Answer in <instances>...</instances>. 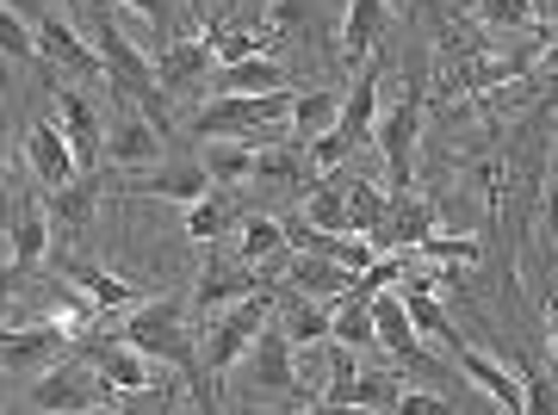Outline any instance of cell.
<instances>
[{
    "label": "cell",
    "instance_id": "cell-45",
    "mask_svg": "<svg viewBox=\"0 0 558 415\" xmlns=\"http://www.w3.org/2000/svg\"><path fill=\"white\" fill-rule=\"evenodd\" d=\"M539 310H546V335H553V366H558V292H546V304H539Z\"/></svg>",
    "mask_w": 558,
    "mask_h": 415
},
{
    "label": "cell",
    "instance_id": "cell-40",
    "mask_svg": "<svg viewBox=\"0 0 558 415\" xmlns=\"http://www.w3.org/2000/svg\"><path fill=\"white\" fill-rule=\"evenodd\" d=\"M32 279H38V267H20V260H0V322L13 317V297L32 292Z\"/></svg>",
    "mask_w": 558,
    "mask_h": 415
},
{
    "label": "cell",
    "instance_id": "cell-5",
    "mask_svg": "<svg viewBox=\"0 0 558 415\" xmlns=\"http://www.w3.org/2000/svg\"><path fill=\"white\" fill-rule=\"evenodd\" d=\"M94 403H112V385H106V378L94 373L75 347H69L50 373H38L25 410H38V415H81V410H94Z\"/></svg>",
    "mask_w": 558,
    "mask_h": 415
},
{
    "label": "cell",
    "instance_id": "cell-12",
    "mask_svg": "<svg viewBox=\"0 0 558 415\" xmlns=\"http://www.w3.org/2000/svg\"><path fill=\"white\" fill-rule=\"evenodd\" d=\"M403 310H410V322H416V335L422 341H435V347H447V354H465V347H472V341L459 335V322L447 317V310H440V297H435V279H403Z\"/></svg>",
    "mask_w": 558,
    "mask_h": 415
},
{
    "label": "cell",
    "instance_id": "cell-22",
    "mask_svg": "<svg viewBox=\"0 0 558 415\" xmlns=\"http://www.w3.org/2000/svg\"><path fill=\"white\" fill-rule=\"evenodd\" d=\"M106 156L124 161V168H156L161 161V131L149 119H137V112H124V119L106 131Z\"/></svg>",
    "mask_w": 558,
    "mask_h": 415
},
{
    "label": "cell",
    "instance_id": "cell-27",
    "mask_svg": "<svg viewBox=\"0 0 558 415\" xmlns=\"http://www.w3.org/2000/svg\"><path fill=\"white\" fill-rule=\"evenodd\" d=\"M311 230H329V236H354L348 230V180L341 174H323L311 193H304V211H299Z\"/></svg>",
    "mask_w": 558,
    "mask_h": 415
},
{
    "label": "cell",
    "instance_id": "cell-29",
    "mask_svg": "<svg viewBox=\"0 0 558 415\" xmlns=\"http://www.w3.org/2000/svg\"><path fill=\"white\" fill-rule=\"evenodd\" d=\"M329 304H317V297H299V292H286V310H279V329H286V341L292 347H323L329 341Z\"/></svg>",
    "mask_w": 558,
    "mask_h": 415
},
{
    "label": "cell",
    "instance_id": "cell-23",
    "mask_svg": "<svg viewBox=\"0 0 558 415\" xmlns=\"http://www.w3.org/2000/svg\"><path fill=\"white\" fill-rule=\"evenodd\" d=\"M205 69H218V57H211V44H205V38H168V50L156 57V81L168 87V94L193 87Z\"/></svg>",
    "mask_w": 558,
    "mask_h": 415
},
{
    "label": "cell",
    "instance_id": "cell-46",
    "mask_svg": "<svg viewBox=\"0 0 558 415\" xmlns=\"http://www.w3.org/2000/svg\"><path fill=\"white\" fill-rule=\"evenodd\" d=\"M534 20H553L558 25V0H534Z\"/></svg>",
    "mask_w": 558,
    "mask_h": 415
},
{
    "label": "cell",
    "instance_id": "cell-34",
    "mask_svg": "<svg viewBox=\"0 0 558 415\" xmlns=\"http://www.w3.org/2000/svg\"><path fill=\"white\" fill-rule=\"evenodd\" d=\"M274 255H292V248H286V223L279 218H248L242 223V242H236V260L255 267V260H274Z\"/></svg>",
    "mask_w": 558,
    "mask_h": 415
},
{
    "label": "cell",
    "instance_id": "cell-9",
    "mask_svg": "<svg viewBox=\"0 0 558 415\" xmlns=\"http://www.w3.org/2000/svg\"><path fill=\"white\" fill-rule=\"evenodd\" d=\"M124 193L131 198H168V205H199L211 193V174H205V161H156V168H143V174L124 180Z\"/></svg>",
    "mask_w": 558,
    "mask_h": 415
},
{
    "label": "cell",
    "instance_id": "cell-7",
    "mask_svg": "<svg viewBox=\"0 0 558 415\" xmlns=\"http://www.w3.org/2000/svg\"><path fill=\"white\" fill-rule=\"evenodd\" d=\"M422 87H410V94L385 112L379 124H373V143H379L385 168H391V193H410V174H416V137H422Z\"/></svg>",
    "mask_w": 558,
    "mask_h": 415
},
{
    "label": "cell",
    "instance_id": "cell-13",
    "mask_svg": "<svg viewBox=\"0 0 558 415\" xmlns=\"http://www.w3.org/2000/svg\"><path fill=\"white\" fill-rule=\"evenodd\" d=\"M373 335H379V347L398 366H422L428 359V341L416 335V322H410V310H403V297L385 285V292H373Z\"/></svg>",
    "mask_w": 558,
    "mask_h": 415
},
{
    "label": "cell",
    "instance_id": "cell-24",
    "mask_svg": "<svg viewBox=\"0 0 558 415\" xmlns=\"http://www.w3.org/2000/svg\"><path fill=\"white\" fill-rule=\"evenodd\" d=\"M385 13H391V0H348V20H341V62H366L373 57V44L385 32Z\"/></svg>",
    "mask_w": 558,
    "mask_h": 415
},
{
    "label": "cell",
    "instance_id": "cell-10",
    "mask_svg": "<svg viewBox=\"0 0 558 415\" xmlns=\"http://www.w3.org/2000/svg\"><path fill=\"white\" fill-rule=\"evenodd\" d=\"M260 292H274L267 279L248 267V260L236 255H223V260H205V273H199V292H193V310H223V304H242V297H260Z\"/></svg>",
    "mask_w": 558,
    "mask_h": 415
},
{
    "label": "cell",
    "instance_id": "cell-33",
    "mask_svg": "<svg viewBox=\"0 0 558 415\" xmlns=\"http://www.w3.org/2000/svg\"><path fill=\"white\" fill-rule=\"evenodd\" d=\"M286 87V69L274 57H248V62H230L218 81V94H279Z\"/></svg>",
    "mask_w": 558,
    "mask_h": 415
},
{
    "label": "cell",
    "instance_id": "cell-19",
    "mask_svg": "<svg viewBox=\"0 0 558 415\" xmlns=\"http://www.w3.org/2000/svg\"><path fill=\"white\" fill-rule=\"evenodd\" d=\"M100 193H106V174H100V168H94V174H75L69 186H57V193L44 198L50 230H87V223H94V211H100Z\"/></svg>",
    "mask_w": 558,
    "mask_h": 415
},
{
    "label": "cell",
    "instance_id": "cell-16",
    "mask_svg": "<svg viewBox=\"0 0 558 415\" xmlns=\"http://www.w3.org/2000/svg\"><path fill=\"white\" fill-rule=\"evenodd\" d=\"M32 38H38V62H44V69H81V75H106L100 57H94V44H81L75 32H69V20H62V13H38V20H32Z\"/></svg>",
    "mask_w": 558,
    "mask_h": 415
},
{
    "label": "cell",
    "instance_id": "cell-18",
    "mask_svg": "<svg viewBox=\"0 0 558 415\" xmlns=\"http://www.w3.org/2000/svg\"><path fill=\"white\" fill-rule=\"evenodd\" d=\"M354 279L341 260H323V255H286V292L299 297H317V304H336V297L354 292Z\"/></svg>",
    "mask_w": 558,
    "mask_h": 415
},
{
    "label": "cell",
    "instance_id": "cell-42",
    "mask_svg": "<svg viewBox=\"0 0 558 415\" xmlns=\"http://www.w3.org/2000/svg\"><path fill=\"white\" fill-rule=\"evenodd\" d=\"M391 415H453V403H447L440 391H410V385H403Z\"/></svg>",
    "mask_w": 558,
    "mask_h": 415
},
{
    "label": "cell",
    "instance_id": "cell-38",
    "mask_svg": "<svg viewBox=\"0 0 558 415\" xmlns=\"http://www.w3.org/2000/svg\"><path fill=\"white\" fill-rule=\"evenodd\" d=\"M0 57L7 62H38V38H32V25H25L13 7H0Z\"/></svg>",
    "mask_w": 558,
    "mask_h": 415
},
{
    "label": "cell",
    "instance_id": "cell-14",
    "mask_svg": "<svg viewBox=\"0 0 558 415\" xmlns=\"http://www.w3.org/2000/svg\"><path fill=\"white\" fill-rule=\"evenodd\" d=\"M69 347H75V354L87 359V366H94L112 391H143V385H156V378H149V359H143L137 347H124L119 335H112V341L81 335V341H69Z\"/></svg>",
    "mask_w": 558,
    "mask_h": 415
},
{
    "label": "cell",
    "instance_id": "cell-30",
    "mask_svg": "<svg viewBox=\"0 0 558 415\" xmlns=\"http://www.w3.org/2000/svg\"><path fill=\"white\" fill-rule=\"evenodd\" d=\"M527 69H534V57H472L453 75V87L459 94H490V87H502V81H521Z\"/></svg>",
    "mask_w": 558,
    "mask_h": 415
},
{
    "label": "cell",
    "instance_id": "cell-17",
    "mask_svg": "<svg viewBox=\"0 0 558 415\" xmlns=\"http://www.w3.org/2000/svg\"><path fill=\"white\" fill-rule=\"evenodd\" d=\"M25 161H32V174L57 193V186H69V180L81 174L75 168V149H69V137H62L57 119H38L32 131H25Z\"/></svg>",
    "mask_w": 558,
    "mask_h": 415
},
{
    "label": "cell",
    "instance_id": "cell-4",
    "mask_svg": "<svg viewBox=\"0 0 558 415\" xmlns=\"http://www.w3.org/2000/svg\"><path fill=\"white\" fill-rule=\"evenodd\" d=\"M292 99H299L292 87H279V94H218L186 119V131L199 143H218V137H230V131H255V124L292 119Z\"/></svg>",
    "mask_w": 558,
    "mask_h": 415
},
{
    "label": "cell",
    "instance_id": "cell-6",
    "mask_svg": "<svg viewBox=\"0 0 558 415\" xmlns=\"http://www.w3.org/2000/svg\"><path fill=\"white\" fill-rule=\"evenodd\" d=\"M274 297H279V285H274V292H260V297H242V304H230V317L211 322V335H205V347H199V366H205V373L223 378L230 366H242V354H248V347H255V335L267 329Z\"/></svg>",
    "mask_w": 558,
    "mask_h": 415
},
{
    "label": "cell",
    "instance_id": "cell-36",
    "mask_svg": "<svg viewBox=\"0 0 558 415\" xmlns=\"http://www.w3.org/2000/svg\"><path fill=\"white\" fill-rule=\"evenodd\" d=\"M205 174H211V180H223V186H230V180H248V174H255V149H242V143H211V149H205Z\"/></svg>",
    "mask_w": 558,
    "mask_h": 415
},
{
    "label": "cell",
    "instance_id": "cell-47",
    "mask_svg": "<svg viewBox=\"0 0 558 415\" xmlns=\"http://www.w3.org/2000/svg\"><path fill=\"white\" fill-rule=\"evenodd\" d=\"M81 415H119V410H112V403H94V410H81Z\"/></svg>",
    "mask_w": 558,
    "mask_h": 415
},
{
    "label": "cell",
    "instance_id": "cell-31",
    "mask_svg": "<svg viewBox=\"0 0 558 415\" xmlns=\"http://www.w3.org/2000/svg\"><path fill=\"white\" fill-rule=\"evenodd\" d=\"M336 112H341V94H329V87H317V94H299L292 99V137L299 143H317L323 131H336Z\"/></svg>",
    "mask_w": 558,
    "mask_h": 415
},
{
    "label": "cell",
    "instance_id": "cell-32",
    "mask_svg": "<svg viewBox=\"0 0 558 415\" xmlns=\"http://www.w3.org/2000/svg\"><path fill=\"white\" fill-rule=\"evenodd\" d=\"M180 403H193L186 385H143V391H112L119 415H186Z\"/></svg>",
    "mask_w": 558,
    "mask_h": 415
},
{
    "label": "cell",
    "instance_id": "cell-3",
    "mask_svg": "<svg viewBox=\"0 0 558 415\" xmlns=\"http://www.w3.org/2000/svg\"><path fill=\"white\" fill-rule=\"evenodd\" d=\"M373 124H379V62H360L354 87L341 94L336 131H323L311 143V168L317 174H341V161H354L366 143H373Z\"/></svg>",
    "mask_w": 558,
    "mask_h": 415
},
{
    "label": "cell",
    "instance_id": "cell-25",
    "mask_svg": "<svg viewBox=\"0 0 558 415\" xmlns=\"http://www.w3.org/2000/svg\"><path fill=\"white\" fill-rule=\"evenodd\" d=\"M7 236H13V255L20 267H44V255H50V211L44 205H32V198H20L13 205V218H7Z\"/></svg>",
    "mask_w": 558,
    "mask_h": 415
},
{
    "label": "cell",
    "instance_id": "cell-8",
    "mask_svg": "<svg viewBox=\"0 0 558 415\" xmlns=\"http://www.w3.org/2000/svg\"><path fill=\"white\" fill-rule=\"evenodd\" d=\"M50 106H57V124H62V137H69V149H75L81 174L106 168V124H100V112H94L75 87H57V81H50Z\"/></svg>",
    "mask_w": 558,
    "mask_h": 415
},
{
    "label": "cell",
    "instance_id": "cell-44",
    "mask_svg": "<svg viewBox=\"0 0 558 415\" xmlns=\"http://www.w3.org/2000/svg\"><path fill=\"white\" fill-rule=\"evenodd\" d=\"M236 415H267V410H236ZM299 415H366V410H341V403H311Z\"/></svg>",
    "mask_w": 558,
    "mask_h": 415
},
{
    "label": "cell",
    "instance_id": "cell-39",
    "mask_svg": "<svg viewBox=\"0 0 558 415\" xmlns=\"http://www.w3.org/2000/svg\"><path fill=\"white\" fill-rule=\"evenodd\" d=\"M478 20L484 25H502V32H527L534 20V0H478Z\"/></svg>",
    "mask_w": 558,
    "mask_h": 415
},
{
    "label": "cell",
    "instance_id": "cell-21",
    "mask_svg": "<svg viewBox=\"0 0 558 415\" xmlns=\"http://www.w3.org/2000/svg\"><path fill=\"white\" fill-rule=\"evenodd\" d=\"M199 38L211 44V57H218L223 69H230V62L267 57V50L279 44V25H255V32H248V25H223V20H211V25L199 32Z\"/></svg>",
    "mask_w": 558,
    "mask_h": 415
},
{
    "label": "cell",
    "instance_id": "cell-43",
    "mask_svg": "<svg viewBox=\"0 0 558 415\" xmlns=\"http://www.w3.org/2000/svg\"><path fill=\"white\" fill-rule=\"evenodd\" d=\"M112 7H131V13H143L156 32H174V13H180V0H112Z\"/></svg>",
    "mask_w": 558,
    "mask_h": 415
},
{
    "label": "cell",
    "instance_id": "cell-15",
    "mask_svg": "<svg viewBox=\"0 0 558 415\" xmlns=\"http://www.w3.org/2000/svg\"><path fill=\"white\" fill-rule=\"evenodd\" d=\"M57 273L69 279V285H81V292L94 297L100 310H124V304L137 310L143 297H149L143 285H131V279H119V273H112L106 260H81V255H69V260H57Z\"/></svg>",
    "mask_w": 558,
    "mask_h": 415
},
{
    "label": "cell",
    "instance_id": "cell-2",
    "mask_svg": "<svg viewBox=\"0 0 558 415\" xmlns=\"http://www.w3.org/2000/svg\"><path fill=\"white\" fill-rule=\"evenodd\" d=\"M119 341H124V347H137L143 359L174 366L180 385H193V378L205 373V366H199V347H193L186 322H180V297H143L137 310H131V322L119 329Z\"/></svg>",
    "mask_w": 558,
    "mask_h": 415
},
{
    "label": "cell",
    "instance_id": "cell-35",
    "mask_svg": "<svg viewBox=\"0 0 558 415\" xmlns=\"http://www.w3.org/2000/svg\"><path fill=\"white\" fill-rule=\"evenodd\" d=\"M230 223H236V205L223 193H205L193 211H186V236L193 242H218V236H230Z\"/></svg>",
    "mask_w": 558,
    "mask_h": 415
},
{
    "label": "cell",
    "instance_id": "cell-1",
    "mask_svg": "<svg viewBox=\"0 0 558 415\" xmlns=\"http://www.w3.org/2000/svg\"><path fill=\"white\" fill-rule=\"evenodd\" d=\"M87 20H94V57H100L106 81H112L124 106H131L137 119L156 124L161 143H168V137L180 131V119H174V94H168V87L156 81V62H149V57L137 50V44H131V38L119 32V20H112V0H106V7H94Z\"/></svg>",
    "mask_w": 558,
    "mask_h": 415
},
{
    "label": "cell",
    "instance_id": "cell-28",
    "mask_svg": "<svg viewBox=\"0 0 558 415\" xmlns=\"http://www.w3.org/2000/svg\"><path fill=\"white\" fill-rule=\"evenodd\" d=\"M385 223H391V193H385L379 180H348V230L379 242Z\"/></svg>",
    "mask_w": 558,
    "mask_h": 415
},
{
    "label": "cell",
    "instance_id": "cell-11",
    "mask_svg": "<svg viewBox=\"0 0 558 415\" xmlns=\"http://www.w3.org/2000/svg\"><path fill=\"white\" fill-rule=\"evenodd\" d=\"M248 378H255L260 391H279V396H299V347L286 341V329H260L255 335V347H248Z\"/></svg>",
    "mask_w": 558,
    "mask_h": 415
},
{
    "label": "cell",
    "instance_id": "cell-37",
    "mask_svg": "<svg viewBox=\"0 0 558 415\" xmlns=\"http://www.w3.org/2000/svg\"><path fill=\"white\" fill-rule=\"evenodd\" d=\"M398 373H379V366H366L354 378V410H398Z\"/></svg>",
    "mask_w": 558,
    "mask_h": 415
},
{
    "label": "cell",
    "instance_id": "cell-20",
    "mask_svg": "<svg viewBox=\"0 0 558 415\" xmlns=\"http://www.w3.org/2000/svg\"><path fill=\"white\" fill-rule=\"evenodd\" d=\"M497 359L515 373L521 385V403H527V415H558V373H546V359L534 354H515V347H497Z\"/></svg>",
    "mask_w": 558,
    "mask_h": 415
},
{
    "label": "cell",
    "instance_id": "cell-48",
    "mask_svg": "<svg viewBox=\"0 0 558 415\" xmlns=\"http://www.w3.org/2000/svg\"><path fill=\"white\" fill-rule=\"evenodd\" d=\"M0 180H7V149H0Z\"/></svg>",
    "mask_w": 558,
    "mask_h": 415
},
{
    "label": "cell",
    "instance_id": "cell-26",
    "mask_svg": "<svg viewBox=\"0 0 558 415\" xmlns=\"http://www.w3.org/2000/svg\"><path fill=\"white\" fill-rule=\"evenodd\" d=\"M329 310H336V317H329V341L354 347V354H373V347H379V335H373V297H366V292L336 297Z\"/></svg>",
    "mask_w": 558,
    "mask_h": 415
},
{
    "label": "cell",
    "instance_id": "cell-41",
    "mask_svg": "<svg viewBox=\"0 0 558 415\" xmlns=\"http://www.w3.org/2000/svg\"><path fill=\"white\" fill-rule=\"evenodd\" d=\"M410 255L416 260H478V242H465V236H428L422 242V248H410Z\"/></svg>",
    "mask_w": 558,
    "mask_h": 415
}]
</instances>
